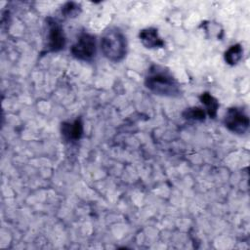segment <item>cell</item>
<instances>
[{
  "mask_svg": "<svg viewBox=\"0 0 250 250\" xmlns=\"http://www.w3.org/2000/svg\"><path fill=\"white\" fill-rule=\"evenodd\" d=\"M146 87L158 96L178 97L181 87L172 73L163 66L152 65L145 78Z\"/></svg>",
  "mask_w": 250,
  "mask_h": 250,
  "instance_id": "cell-1",
  "label": "cell"
},
{
  "mask_svg": "<svg viewBox=\"0 0 250 250\" xmlns=\"http://www.w3.org/2000/svg\"><path fill=\"white\" fill-rule=\"evenodd\" d=\"M104 56L111 62L122 61L127 53V41L122 31L116 27L106 30L101 39Z\"/></svg>",
  "mask_w": 250,
  "mask_h": 250,
  "instance_id": "cell-2",
  "label": "cell"
},
{
  "mask_svg": "<svg viewBox=\"0 0 250 250\" xmlns=\"http://www.w3.org/2000/svg\"><path fill=\"white\" fill-rule=\"evenodd\" d=\"M96 38L89 33H81L72 45L70 52L71 55L80 61H91L96 56Z\"/></svg>",
  "mask_w": 250,
  "mask_h": 250,
  "instance_id": "cell-3",
  "label": "cell"
},
{
  "mask_svg": "<svg viewBox=\"0 0 250 250\" xmlns=\"http://www.w3.org/2000/svg\"><path fill=\"white\" fill-rule=\"evenodd\" d=\"M225 126L232 133L241 135L249 128V118L245 112L238 107H230L226 112L224 118Z\"/></svg>",
  "mask_w": 250,
  "mask_h": 250,
  "instance_id": "cell-4",
  "label": "cell"
},
{
  "mask_svg": "<svg viewBox=\"0 0 250 250\" xmlns=\"http://www.w3.org/2000/svg\"><path fill=\"white\" fill-rule=\"evenodd\" d=\"M65 36L62 25L54 19H47V52H58L64 48Z\"/></svg>",
  "mask_w": 250,
  "mask_h": 250,
  "instance_id": "cell-5",
  "label": "cell"
},
{
  "mask_svg": "<svg viewBox=\"0 0 250 250\" xmlns=\"http://www.w3.org/2000/svg\"><path fill=\"white\" fill-rule=\"evenodd\" d=\"M61 132L64 140L68 142L78 141L83 135V123L81 118H77L73 122H62Z\"/></svg>",
  "mask_w": 250,
  "mask_h": 250,
  "instance_id": "cell-6",
  "label": "cell"
},
{
  "mask_svg": "<svg viewBox=\"0 0 250 250\" xmlns=\"http://www.w3.org/2000/svg\"><path fill=\"white\" fill-rule=\"evenodd\" d=\"M139 37H140L143 45L148 49L162 48L164 46V41L160 38L156 28L149 27V28L143 29L140 32Z\"/></svg>",
  "mask_w": 250,
  "mask_h": 250,
  "instance_id": "cell-7",
  "label": "cell"
},
{
  "mask_svg": "<svg viewBox=\"0 0 250 250\" xmlns=\"http://www.w3.org/2000/svg\"><path fill=\"white\" fill-rule=\"evenodd\" d=\"M201 103L205 105L206 110L208 115L211 118H215L217 115V111L219 108V103L217 101V99H215L210 93L205 92L203 94H201V96L199 97Z\"/></svg>",
  "mask_w": 250,
  "mask_h": 250,
  "instance_id": "cell-8",
  "label": "cell"
},
{
  "mask_svg": "<svg viewBox=\"0 0 250 250\" xmlns=\"http://www.w3.org/2000/svg\"><path fill=\"white\" fill-rule=\"evenodd\" d=\"M243 49L240 44L230 46L225 53V61L229 65H234L242 59Z\"/></svg>",
  "mask_w": 250,
  "mask_h": 250,
  "instance_id": "cell-9",
  "label": "cell"
},
{
  "mask_svg": "<svg viewBox=\"0 0 250 250\" xmlns=\"http://www.w3.org/2000/svg\"><path fill=\"white\" fill-rule=\"evenodd\" d=\"M183 117L187 120L193 121H204L205 120V111L200 107H189L183 111Z\"/></svg>",
  "mask_w": 250,
  "mask_h": 250,
  "instance_id": "cell-10",
  "label": "cell"
},
{
  "mask_svg": "<svg viewBox=\"0 0 250 250\" xmlns=\"http://www.w3.org/2000/svg\"><path fill=\"white\" fill-rule=\"evenodd\" d=\"M64 17H76L80 13V6L74 2H67L62 9Z\"/></svg>",
  "mask_w": 250,
  "mask_h": 250,
  "instance_id": "cell-11",
  "label": "cell"
}]
</instances>
